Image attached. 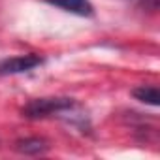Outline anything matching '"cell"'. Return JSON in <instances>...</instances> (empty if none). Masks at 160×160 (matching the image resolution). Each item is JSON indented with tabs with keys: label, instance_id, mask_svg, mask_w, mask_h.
<instances>
[{
	"label": "cell",
	"instance_id": "obj_2",
	"mask_svg": "<svg viewBox=\"0 0 160 160\" xmlns=\"http://www.w3.org/2000/svg\"><path fill=\"white\" fill-rule=\"evenodd\" d=\"M43 64V58L40 55H19V57H12L0 62V75H15V73H25L30 72L38 66Z\"/></svg>",
	"mask_w": 160,
	"mask_h": 160
},
{
	"label": "cell",
	"instance_id": "obj_1",
	"mask_svg": "<svg viewBox=\"0 0 160 160\" xmlns=\"http://www.w3.org/2000/svg\"><path fill=\"white\" fill-rule=\"evenodd\" d=\"M23 117L27 119H47L57 117L66 122L77 124L85 128L89 124V117L73 98L66 96H45V98H34L23 108Z\"/></svg>",
	"mask_w": 160,
	"mask_h": 160
},
{
	"label": "cell",
	"instance_id": "obj_4",
	"mask_svg": "<svg viewBox=\"0 0 160 160\" xmlns=\"http://www.w3.org/2000/svg\"><path fill=\"white\" fill-rule=\"evenodd\" d=\"M15 149L21 154H43L47 152L49 145L42 138H27V139H19L15 143Z\"/></svg>",
	"mask_w": 160,
	"mask_h": 160
},
{
	"label": "cell",
	"instance_id": "obj_5",
	"mask_svg": "<svg viewBox=\"0 0 160 160\" xmlns=\"http://www.w3.org/2000/svg\"><path fill=\"white\" fill-rule=\"evenodd\" d=\"M132 94H134L136 100H139V102H143L147 106H152V108H156L158 100H160V92H158L156 85H141V87L134 89Z\"/></svg>",
	"mask_w": 160,
	"mask_h": 160
},
{
	"label": "cell",
	"instance_id": "obj_3",
	"mask_svg": "<svg viewBox=\"0 0 160 160\" xmlns=\"http://www.w3.org/2000/svg\"><path fill=\"white\" fill-rule=\"evenodd\" d=\"M45 2L60 8L62 12H68V13H73L79 17H91L94 13V8L89 0H45Z\"/></svg>",
	"mask_w": 160,
	"mask_h": 160
}]
</instances>
